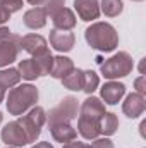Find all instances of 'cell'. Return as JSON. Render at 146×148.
Masks as SVG:
<instances>
[{"instance_id": "22", "label": "cell", "mask_w": 146, "mask_h": 148, "mask_svg": "<svg viewBox=\"0 0 146 148\" xmlns=\"http://www.w3.org/2000/svg\"><path fill=\"white\" fill-rule=\"evenodd\" d=\"M124 10V3L122 0H102V7L100 12H103L108 17H115Z\"/></svg>"}, {"instance_id": "16", "label": "cell", "mask_w": 146, "mask_h": 148, "mask_svg": "<svg viewBox=\"0 0 146 148\" xmlns=\"http://www.w3.org/2000/svg\"><path fill=\"white\" fill-rule=\"evenodd\" d=\"M76 69L74 67V62L71 59L64 57V55H59V57H53V66H52V71L50 76L55 77V79H64L67 74H71Z\"/></svg>"}, {"instance_id": "13", "label": "cell", "mask_w": 146, "mask_h": 148, "mask_svg": "<svg viewBox=\"0 0 146 148\" xmlns=\"http://www.w3.org/2000/svg\"><path fill=\"white\" fill-rule=\"evenodd\" d=\"M21 50V36L12 41H2L0 43V67H5L12 64Z\"/></svg>"}, {"instance_id": "20", "label": "cell", "mask_w": 146, "mask_h": 148, "mask_svg": "<svg viewBox=\"0 0 146 148\" xmlns=\"http://www.w3.org/2000/svg\"><path fill=\"white\" fill-rule=\"evenodd\" d=\"M62 84H64L67 90H72V91L83 90V84H84V71L74 69L72 73L67 74V76L62 79Z\"/></svg>"}, {"instance_id": "24", "label": "cell", "mask_w": 146, "mask_h": 148, "mask_svg": "<svg viewBox=\"0 0 146 148\" xmlns=\"http://www.w3.org/2000/svg\"><path fill=\"white\" fill-rule=\"evenodd\" d=\"M64 5H65V0H46L45 2V12H46V16H50V17H53L60 9H64Z\"/></svg>"}, {"instance_id": "29", "label": "cell", "mask_w": 146, "mask_h": 148, "mask_svg": "<svg viewBox=\"0 0 146 148\" xmlns=\"http://www.w3.org/2000/svg\"><path fill=\"white\" fill-rule=\"evenodd\" d=\"M64 148H91L89 145H86V143H81V141H69V143H65Z\"/></svg>"}, {"instance_id": "27", "label": "cell", "mask_w": 146, "mask_h": 148, "mask_svg": "<svg viewBox=\"0 0 146 148\" xmlns=\"http://www.w3.org/2000/svg\"><path fill=\"white\" fill-rule=\"evenodd\" d=\"M134 88H136V93H139V95H145L146 93V76L145 74H141L134 81Z\"/></svg>"}, {"instance_id": "34", "label": "cell", "mask_w": 146, "mask_h": 148, "mask_svg": "<svg viewBox=\"0 0 146 148\" xmlns=\"http://www.w3.org/2000/svg\"><path fill=\"white\" fill-rule=\"evenodd\" d=\"M145 127H146V122L143 121V122H141V134H143V136H145Z\"/></svg>"}, {"instance_id": "6", "label": "cell", "mask_w": 146, "mask_h": 148, "mask_svg": "<svg viewBox=\"0 0 146 148\" xmlns=\"http://www.w3.org/2000/svg\"><path fill=\"white\" fill-rule=\"evenodd\" d=\"M77 110H79L77 98L65 97L57 107H53L50 110V114L46 115V124L48 126H53V124H69L72 119L77 117Z\"/></svg>"}, {"instance_id": "33", "label": "cell", "mask_w": 146, "mask_h": 148, "mask_svg": "<svg viewBox=\"0 0 146 148\" xmlns=\"http://www.w3.org/2000/svg\"><path fill=\"white\" fill-rule=\"evenodd\" d=\"M3 98H5V90L0 88V102H3Z\"/></svg>"}, {"instance_id": "18", "label": "cell", "mask_w": 146, "mask_h": 148, "mask_svg": "<svg viewBox=\"0 0 146 148\" xmlns=\"http://www.w3.org/2000/svg\"><path fill=\"white\" fill-rule=\"evenodd\" d=\"M17 71L21 74V77H24V79H28V81H33V79H36V77L41 76L40 64H38V60L35 57H33V59H24V60H21Z\"/></svg>"}, {"instance_id": "25", "label": "cell", "mask_w": 146, "mask_h": 148, "mask_svg": "<svg viewBox=\"0 0 146 148\" xmlns=\"http://www.w3.org/2000/svg\"><path fill=\"white\" fill-rule=\"evenodd\" d=\"M0 5L9 14H12V12H17L23 9V0H0Z\"/></svg>"}, {"instance_id": "21", "label": "cell", "mask_w": 146, "mask_h": 148, "mask_svg": "<svg viewBox=\"0 0 146 148\" xmlns=\"http://www.w3.org/2000/svg\"><path fill=\"white\" fill-rule=\"evenodd\" d=\"M19 81H21V74H19L17 69L9 67V69L0 71V88H3V90L12 88V86H16Z\"/></svg>"}, {"instance_id": "8", "label": "cell", "mask_w": 146, "mask_h": 148, "mask_svg": "<svg viewBox=\"0 0 146 148\" xmlns=\"http://www.w3.org/2000/svg\"><path fill=\"white\" fill-rule=\"evenodd\" d=\"M21 50H26L33 57H41L45 53H50L46 40L40 35H35V33L21 38Z\"/></svg>"}, {"instance_id": "4", "label": "cell", "mask_w": 146, "mask_h": 148, "mask_svg": "<svg viewBox=\"0 0 146 148\" xmlns=\"http://www.w3.org/2000/svg\"><path fill=\"white\" fill-rule=\"evenodd\" d=\"M134 67L132 59L127 52H119L115 55H112L108 60L100 64V71L107 79H117V77H124L127 74H131Z\"/></svg>"}, {"instance_id": "17", "label": "cell", "mask_w": 146, "mask_h": 148, "mask_svg": "<svg viewBox=\"0 0 146 148\" xmlns=\"http://www.w3.org/2000/svg\"><path fill=\"white\" fill-rule=\"evenodd\" d=\"M53 26H55V29H62V31H69V29H72L74 26H76V16H74V12L71 9H60L53 17Z\"/></svg>"}, {"instance_id": "9", "label": "cell", "mask_w": 146, "mask_h": 148, "mask_svg": "<svg viewBox=\"0 0 146 148\" xmlns=\"http://www.w3.org/2000/svg\"><path fill=\"white\" fill-rule=\"evenodd\" d=\"M74 43H76V36L71 31H62V29L50 31V45L57 52H71Z\"/></svg>"}, {"instance_id": "36", "label": "cell", "mask_w": 146, "mask_h": 148, "mask_svg": "<svg viewBox=\"0 0 146 148\" xmlns=\"http://www.w3.org/2000/svg\"><path fill=\"white\" fill-rule=\"evenodd\" d=\"M134 2H143V0H134Z\"/></svg>"}, {"instance_id": "19", "label": "cell", "mask_w": 146, "mask_h": 148, "mask_svg": "<svg viewBox=\"0 0 146 148\" xmlns=\"http://www.w3.org/2000/svg\"><path fill=\"white\" fill-rule=\"evenodd\" d=\"M119 129V121H117V115L112 114V112H105L100 119V133L105 134V136H112L115 134Z\"/></svg>"}, {"instance_id": "37", "label": "cell", "mask_w": 146, "mask_h": 148, "mask_svg": "<svg viewBox=\"0 0 146 148\" xmlns=\"http://www.w3.org/2000/svg\"><path fill=\"white\" fill-rule=\"evenodd\" d=\"M7 148H16V147H7Z\"/></svg>"}, {"instance_id": "10", "label": "cell", "mask_w": 146, "mask_h": 148, "mask_svg": "<svg viewBox=\"0 0 146 148\" xmlns=\"http://www.w3.org/2000/svg\"><path fill=\"white\" fill-rule=\"evenodd\" d=\"M146 109V100H145V95H139V93H131L127 95L126 102L122 103V110L127 117L131 119H136L139 117Z\"/></svg>"}, {"instance_id": "30", "label": "cell", "mask_w": 146, "mask_h": 148, "mask_svg": "<svg viewBox=\"0 0 146 148\" xmlns=\"http://www.w3.org/2000/svg\"><path fill=\"white\" fill-rule=\"evenodd\" d=\"M9 17H10V14H9V12L0 5V26H3V24L9 21Z\"/></svg>"}, {"instance_id": "23", "label": "cell", "mask_w": 146, "mask_h": 148, "mask_svg": "<svg viewBox=\"0 0 146 148\" xmlns=\"http://www.w3.org/2000/svg\"><path fill=\"white\" fill-rule=\"evenodd\" d=\"M98 76L93 73V71H84V84H83V91H86L88 95H91L96 88H98Z\"/></svg>"}, {"instance_id": "2", "label": "cell", "mask_w": 146, "mask_h": 148, "mask_svg": "<svg viewBox=\"0 0 146 148\" xmlns=\"http://www.w3.org/2000/svg\"><path fill=\"white\" fill-rule=\"evenodd\" d=\"M84 38L88 45L100 52H112L119 45V35L115 28L108 23H95L89 28H86Z\"/></svg>"}, {"instance_id": "7", "label": "cell", "mask_w": 146, "mask_h": 148, "mask_svg": "<svg viewBox=\"0 0 146 148\" xmlns=\"http://www.w3.org/2000/svg\"><path fill=\"white\" fill-rule=\"evenodd\" d=\"M0 136H2V141L7 143L9 147H24V145H28L26 133H24V129L21 127V124L17 121L5 124Z\"/></svg>"}, {"instance_id": "1", "label": "cell", "mask_w": 146, "mask_h": 148, "mask_svg": "<svg viewBox=\"0 0 146 148\" xmlns=\"http://www.w3.org/2000/svg\"><path fill=\"white\" fill-rule=\"evenodd\" d=\"M105 114V105L96 97H88L81 105L77 131L84 140H96L100 134V119Z\"/></svg>"}, {"instance_id": "35", "label": "cell", "mask_w": 146, "mask_h": 148, "mask_svg": "<svg viewBox=\"0 0 146 148\" xmlns=\"http://www.w3.org/2000/svg\"><path fill=\"white\" fill-rule=\"evenodd\" d=\"M0 122H2V112H0Z\"/></svg>"}, {"instance_id": "12", "label": "cell", "mask_w": 146, "mask_h": 148, "mask_svg": "<svg viewBox=\"0 0 146 148\" xmlns=\"http://www.w3.org/2000/svg\"><path fill=\"white\" fill-rule=\"evenodd\" d=\"M74 7L83 21H93L100 16V2L98 0H74Z\"/></svg>"}, {"instance_id": "11", "label": "cell", "mask_w": 146, "mask_h": 148, "mask_svg": "<svg viewBox=\"0 0 146 148\" xmlns=\"http://www.w3.org/2000/svg\"><path fill=\"white\" fill-rule=\"evenodd\" d=\"M100 93H102V98L105 100V103L115 105V103H119L120 98L124 97L126 86H124L122 83H119V81H108V83H105V84L102 86Z\"/></svg>"}, {"instance_id": "28", "label": "cell", "mask_w": 146, "mask_h": 148, "mask_svg": "<svg viewBox=\"0 0 146 148\" xmlns=\"http://www.w3.org/2000/svg\"><path fill=\"white\" fill-rule=\"evenodd\" d=\"M89 147L91 148H113V143L108 138H102V140H95Z\"/></svg>"}, {"instance_id": "31", "label": "cell", "mask_w": 146, "mask_h": 148, "mask_svg": "<svg viewBox=\"0 0 146 148\" xmlns=\"http://www.w3.org/2000/svg\"><path fill=\"white\" fill-rule=\"evenodd\" d=\"M33 148H53V147H52L48 141H41V143H36Z\"/></svg>"}, {"instance_id": "3", "label": "cell", "mask_w": 146, "mask_h": 148, "mask_svg": "<svg viewBox=\"0 0 146 148\" xmlns=\"http://www.w3.org/2000/svg\"><path fill=\"white\" fill-rule=\"evenodd\" d=\"M38 102V88L33 84H19L9 91L7 110L12 115H23Z\"/></svg>"}, {"instance_id": "5", "label": "cell", "mask_w": 146, "mask_h": 148, "mask_svg": "<svg viewBox=\"0 0 146 148\" xmlns=\"http://www.w3.org/2000/svg\"><path fill=\"white\" fill-rule=\"evenodd\" d=\"M17 122L24 129L26 138H28V143H35L36 138L41 134V127L46 122V112H45L43 107H33L29 110V114L21 115L17 119Z\"/></svg>"}, {"instance_id": "14", "label": "cell", "mask_w": 146, "mask_h": 148, "mask_svg": "<svg viewBox=\"0 0 146 148\" xmlns=\"http://www.w3.org/2000/svg\"><path fill=\"white\" fill-rule=\"evenodd\" d=\"M24 26L29 29H41L46 24V12L43 7H33L24 14Z\"/></svg>"}, {"instance_id": "32", "label": "cell", "mask_w": 146, "mask_h": 148, "mask_svg": "<svg viewBox=\"0 0 146 148\" xmlns=\"http://www.w3.org/2000/svg\"><path fill=\"white\" fill-rule=\"evenodd\" d=\"M28 3H31V5H35V7H38V5H41V3H45L46 0H26Z\"/></svg>"}, {"instance_id": "26", "label": "cell", "mask_w": 146, "mask_h": 148, "mask_svg": "<svg viewBox=\"0 0 146 148\" xmlns=\"http://www.w3.org/2000/svg\"><path fill=\"white\" fill-rule=\"evenodd\" d=\"M17 35H14L9 28H5V26H0V43L2 41H12V40H17Z\"/></svg>"}, {"instance_id": "15", "label": "cell", "mask_w": 146, "mask_h": 148, "mask_svg": "<svg viewBox=\"0 0 146 148\" xmlns=\"http://www.w3.org/2000/svg\"><path fill=\"white\" fill-rule=\"evenodd\" d=\"M48 127H50V133H52L53 140L59 141V143H69V141H74L77 138V131L71 124H53V126H48Z\"/></svg>"}]
</instances>
